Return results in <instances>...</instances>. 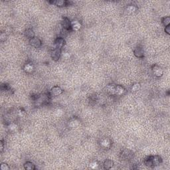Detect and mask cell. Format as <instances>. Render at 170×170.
Returning <instances> with one entry per match:
<instances>
[{"mask_svg":"<svg viewBox=\"0 0 170 170\" xmlns=\"http://www.w3.org/2000/svg\"><path fill=\"white\" fill-rule=\"evenodd\" d=\"M162 23H163V25L165 26V27H166V26L169 25V23H170V17H165V18L163 19Z\"/></svg>","mask_w":170,"mask_h":170,"instance_id":"obj_20","label":"cell"},{"mask_svg":"<svg viewBox=\"0 0 170 170\" xmlns=\"http://www.w3.org/2000/svg\"><path fill=\"white\" fill-rule=\"evenodd\" d=\"M140 89V84L139 83H136V84H133L132 87V91H138Z\"/></svg>","mask_w":170,"mask_h":170,"instance_id":"obj_22","label":"cell"},{"mask_svg":"<svg viewBox=\"0 0 170 170\" xmlns=\"http://www.w3.org/2000/svg\"><path fill=\"white\" fill-rule=\"evenodd\" d=\"M29 43H30V45H31V46H33V47H35V48L41 47V44H42L41 41L40 40V39L38 38V37H36L31 39L29 40Z\"/></svg>","mask_w":170,"mask_h":170,"instance_id":"obj_2","label":"cell"},{"mask_svg":"<svg viewBox=\"0 0 170 170\" xmlns=\"http://www.w3.org/2000/svg\"><path fill=\"white\" fill-rule=\"evenodd\" d=\"M121 157H122V159H123V160H126V159H130V157H132V153L131 151L130 150H124L122 154H120Z\"/></svg>","mask_w":170,"mask_h":170,"instance_id":"obj_11","label":"cell"},{"mask_svg":"<svg viewBox=\"0 0 170 170\" xmlns=\"http://www.w3.org/2000/svg\"><path fill=\"white\" fill-rule=\"evenodd\" d=\"M60 55H61V50L60 49H55L51 53L52 59L55 61H57L60 58Z\"/></svg>","mask_w":170,"mask_h":170,"instance_id":"obj_4","label":"cell"},{"mask_svg":"<svg viewBox=\"0 0 170 170\" xmlns=\"http://www.w3.org/2000/svg\"><path fill=\"white\" fill-rule=\"evenodd\" d=\"M133 54L138 58H143L144 57V51L142 48L137 47L133 51Z\"/></svg>","mask_w":170,"mask_h":170,"instance_id":"obj_7","label":"cell"},{"mask_svg":"<svg viewBox=\"0 0 170 170\" xmlns=\"http://www.w3.org/2000/svg\"><path fill=\"white\" fill-rule=\"evenodd\" d=\"M0 169L2 170H9V167L8 166V165L6 163H2L1 165H0Z\"/></svg>","mask_w":170,"mask_h":170,"instance_id":"obj_23","label":"cell"},{"mask_svg":"<svg viewBox=\"0 0 170 170\" xmlns=\"http://www.w3.org/2000/svg\"><path fill=\"white\" fill-rule=\"evenodd\" d=\"M51 92L52 95L59 96L62 94V90L61 89V88H60V86H55L52 88L51 90Z\"/></svg>","mask_w":170,"mask_h":170,"instance_id":"obj_10","label":"cell"},{"mask_svg":"<svg viewBox=\"0 0 170 170\" xmlns=\"http://www.w3.org/2000/svg\"><path fill=\"white\" fill-rule=\"evenodd\" d=\"M62 27L64 30H66V31L69 30L71 28V22L70 21L69 19L66 17L63 19L62 21Z\"/></svg>","mask_w":170,"mask_h":170,"instance_id":"obj_6","label":"cell"},{"mask_svg":"<svg viewBox=\"0 0 170 170\" xmlns=\"http://www.w3.org/2000/svg\"><path fill=\"white\" fill-rule=\"evenodd\" d=\"M126 92V89L120 85H116V95H123Z\"/></svg>","mask_w":170,"mask_h":170,"instance_id":"obj_12","label":"cell"},{"mask_svg":"<svg viewBox=\"0 0 170 170\" xmlns=\"http://www.w3.org/2000/svg\"><path fill=\"white\" fill-rule=\"evenodd\" d=\"M165 33H166L167 34L170 35V27H169V25L166 26V27H165Z\"/></svg>","mask_w":170,"mask_h":170,"instance_id":"obj_27","label":"cell"},{"mask_svg":"<svg viewBox=\"0 0 170 170\" xmlns=\"http://www.w3.org/2000/svg\"><path fill=\"white\" fill-rule=\"evenodd\" d=\"M81 27V24L79 21H74L71 23V29L73 31H79Z\"/></svg>","mask_w":170,"mask_h":170,"instance_id":"obj_16","label":"cell"},{"mask_svg":"<svg viewBox=\"0 0 170 170\" xmlns=\"http://www.w3.org/2000/svg\"><path fill=\"white\" fill-rule=\"evenodd\" d=\"M24 168L27 170H33L35 169V166L32 162L27 161L24 164Z\"/></svg>","mask_w":170,"mask_h":170,"instance_id":"obj_18","label":"cell"},{"mask_svg":"<svg viewBox=\"0 0 170 170\" xmlns=\"http://www.w3.org/2000/svg\"><path fill=\"white\" fill-rule=\"evenodd\" d=\"M98 163H97V162H94V163H90V167H91L92 168H97V167H98Z\"/></svg>","mask_w":170,"mask_h":170,"instance_id":"obj_26","label":"cell"},{"mask_svg":"<svg viewBox=\"0 0 170 170\" xmlns=\"http://www.w3.org/2000/svg\"><path fill=\"white\" fill-rule=\"evenodd\" d=\"M34 67H33V64H31V63H28L26 64L24 66V71L26 72L27 73H31L33 71Z\"/></svg>","mask_w":170,"mask_h":170,"instance_id":"obj_17","label":"cell"},{"mask_svg":"<svg viewBox=\"0 0 170 170\" xmlns=\"http://www.w3.org/2000/svg\"><path fill=\"white\" fill-rule=\"evenodd\" d=\"M50 4H53L58 7H63V6H69L70 4V2L68 1H60V0H57V1H52L49 2Z\"/></svg>","mask_w":170,"mask_h":170,"instance_id":"obj_5","label":"cell"},{"mask_svg":"<svg viewBox=\"0 0 170 170\" xmlns=\"http://www.w3.org/2000/svg\"><path fill=\"white\" fill-rule=\"evenodd\" d=\"M1 89H2V91H5V92H11V88L10 87L9 84H2V86H1Z\"/></svg>","mask_w":170,"mask_h":170,"instance_id":"obj_19","label":"cell"},{"mask_svg":"<svg viewBox=\"0 0 170 170\" xmlns=\"http://www.w3.org/2000/svg\"><path fill=\"white\" fill-rule=\"evenodd\" d=\"M65 44V40L64 38L62 37H58L55 39V45L56 47V49H61V48L63 47Z\"/></svg>","mask_w":170,"mask_h":170,"instance_id":"obj_3","label":"cell"},{"mask_svg":"<svg viewBox=\"0 0 170 170\" xmlns=\"http://www.w3.org/2000/svg\"><path fill=\"white\" fill-rule=\"evenodd\" d=\"M162 162V159L159 155H151L145 159V165L149 167H154L159 165Z\"/></svg>","mask_w":170,"mask_h":170,"instance_id":"obj_1","label":"cell"},{"mask_svg":"<svg viewBox=\"0 0 170 170\" xmlns=\"http://www.w3.org/2000/svg\"><path fill=\"white\" fill-rule=\"evenodd\" d=\"M106 92L110 95H116V85L109 84L106 86Z\"/></svg>","mask_w":170,"mask_h":170,"instance_id":"obj_9","label":"cell"},{"mask_svg":"<svg viewBox=\"0 0 170 170\" xmlns=\"http://www.w3.org/2000/svg\"><path fill=\"white\" fill-rule=\"evenodd\" d=\"M153 72H154V74L155 75V76L157 77H160L163 75V70L161 69V67H159V66H157V65H155L154 66L153 69Z\"/></svg>","mask_w":170,"mask_h":170,"instance_id":"obj_8","label":"cell"},{"mask_svg":"<svg viewBox=\"0 0 170 170\" xmlns=\"http://www.w3.org/2000/svg\"><path fill=\"white\" fill-rule=\"evenodd\" d=\"M6 35L5 33H2L1 34V36H0V39L2 41H6Z\"/></svg>","mask_w":170,"mask_h":170,"instance_id":"obj_25","label":"cell"},{"mask_svg":"<svg viewBox=\"0 0 170 170\" xmlns=\"http://www.w3.org/2000/svg\"><path fill=\"white\" fill-rule=\"evenodd\" d=\"M100 145L104 148H109L111 146V142L108 138H103L100 142Z\"/></svg>","mask_w":170,"mask_h":170,"instance_id":"obj_13","label":"cell"},{"mask_svg":"<svg viewBox=\"0 0 170 170\" xmlns=\"http://www.w3.org/2000/svg\"><path fill=\"white\" fill-rule=\"evenodd\" d=\"M114 165V162L111 159H106L104 162V168L105 169H110Z\"/></svg>","mask_w":170,"mask_h":170,"instance_id":"obj_14","label":"cell"},{"mask_svg":"<svg viewBox=\"0 0 170 170\" xmlns=\"http://www.w3.org/2000/svg\"><path fill=\"white\" fill-rule=\"evenodd\" d=\"M0 145H1V148H0V150H1V152H3L4 150V143H3V141H1L0 142Z\"/></svg>","mask_w":170,"mask_h":170,"instance_id":"obj_28","label":"cell"},{"mask_svg":"<svg viewBox=\"0 0 170 170\" xmlns=\"http://www.w3.org/2000/svg\"><path fill=\"white\" fill-rule=\"evenodd\" d=\"M136 9H137V8L134 6H129L127 8V11L129 13H133V12H135L136 11Z\"/></svg>","mask_w":170,"mask_h":170,"instance_id":"obj_21","label":"cell"},{"mask_svg":"<svg viewBox=\"0 0 170 170\" xmlns=\"http://www.w3.org/2000/svg\"><path fill=\"white\" fill-rule=\"evenodd\" d=\"M9 128L10 130H15L17 129V126L14 124H11L9 125Z\"/></svg>","mask_w":170,"mask_h":170,"instance_id":"obj_24","label":"cell"},{"mask_svg":"<svg viewBox=\"0 0 170 170\" xmlns=\"http://www.w3.org/2000/svg\"><path fill=\"white\" fill-rule=\"evenodd\" d=\"M25 35L26 37L30 39L35 37V33H34V31L32 29H27L25 32Z\"/></svg>","mask_w":170,"mask_h":170,"instance_id":"obj_15","label":"cell"}]
</instances>
